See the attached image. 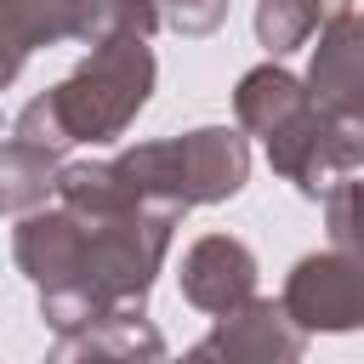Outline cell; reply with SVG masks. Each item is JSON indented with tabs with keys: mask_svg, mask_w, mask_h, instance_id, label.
<instances>
[{
	"mask_svg": "<svg viewBox=\"0 0 364 364\" xmlns=\"http://www.w3.org/2000/svg\"><path fill=\"white\" fill-rule=\"evenodd\" d=\"M57 6H63L68 40H80V46H102L114 34L154 40V28H159L154 0H57Z\"/></svg>",
	"mask_w": 364,
	"mask_h": 364,
	"instance_id": "cell-12",
	"label": "cell"
},
{
	"mask_svg": "<svg viewBox=\"0 0 364 364\" xmlns=\"http://www.w3.org/2000/svg\"><path fill=\"white\" fill-rule=\"evenodd\" d=\"M154 74H159L154 46L136 34H114V40L91 46L68 80H57L34 102H23L11 119V136L40 154H57V159L74 142H114L148 108Z\"/></svg>",
	"mask_w": 364,
	"mask_h": 364,
	"instance_id": "cell-1",
	"label": "cell"
},
{
	"mask_svg": "<svg viewBox=\"0 0 364 364\" xmlns=\"http://www.w3.org/2000/svg\"><path fill=\"white\" fill-rule=\"evenodd\" d=\"M284 318L301 336H347L364 318V267L347 250H313L290 267L284 296H279Z\"/></svg>",
	"mask_w": 364,
	"mask_h": 364,
	"instance_id": "cell-4",
	"label": "cell"
},
{
	"mask_svg": "<svg viewBox=\"0 0 364 364\" xmlns=\"http://www.w3.org/2000/svg\"><path fill=\"white\" fill-rule=\"evenodd\" d=\"M307 102H313L307 85H301L284 63H262V68L239 74V85H233V119H239V131H250V136H262V142H267L279 125H290Z\"/></svg>",
	"mask_w": 364,
	"mask_h": 364,
	"instance_id": "cell-10",
	"label": "cell"
},
{
	"mask_svg": "<svg viewBox=\"0 0 364 364\" xmlns=\"http://www.w3.org/2000/svg\"><path fill=\"white\" fill-rule=\"evenodd\" d=\"M63 6L57 0H0V91L23 74L40 46H63Z\"/></svg>",
	"mask_w": 364,
	"mask_h": 364,
	"instance_id": "cell-11",
	"label": "cell"
},
{
	"mask_svg": "<svg viewBox=\"0 0 364 364\" xmlns=\"http://www.w3.org/2000/svg\"><path fill=\"white\" fill-rule=\"evenodd\" d=\"M210 347L222 364H301L307 336L284 318V307L273 296H245L228 313H210Z\"/></svg>",
	"mask_w": 364,
	"mask_h": 364,
	"instance_id": "cell-5",
	"label": "cell"
},
{
	"mask_svg": "<svg viewBox=\"0 0 364 364\" xmlns=\"http://www.w3.org/2000/svg\"><path fill=\"white\" fill-rule=\"evenodd\" d=\"M267 165L296 182L301 199H324L336 182L358 176L364 165V119H341L324 114L318 102H307L290 125H279L267 136Z\"/></svg>",
	"mask_w": 364,
	"mask_h": 364,
	"instance_id": "cell-3",
	"label": "cell"
},
{
	"mask_svg": "<svg viewBox=\"0 0 364 364\" xmlns=\"http://www.w3.org/2000/svg\"><path fill=\"white\" fill-rule=\"evenodd\" d=\"M114 171L142 205H171V210L222 205L250 182V142L233 125H199L182 136L119 148Z\"/></svg>",
	"mask_w": 364,
	"mask_h": 364,
	"instance_id": "cell-2",
	"label": "cell"
},
{
	"mask_svg": "<svg viewBox=\"0 0 364 364\" xmlns=\"http://www.w3.org/2000/svg\"><path fill=\"white\" fill-rule=\"evenodd\" d=\"M165 364H222V358H216V347H210V341H193L182 358H165Z\"/></svg>",
	"mask_w": 364,
	"mask_h": 364,
	"instance_id": "cell-17",
	"label": "cell"
},
{
	"mask_svg": "<svg viewBox=\"0 0 364 364\" xmlns=\"http://www.w3.org/2000/svg\"><path fill=\"white\" fill-rule=\"evenodd\" d=\"M171 347L142 307H114L80 330H63L46 364H165Z\"/></svg>",
	"mask_w": 364,
	"mask_h": 364,
	"instance_id": "cell-7",
	"label": "cell"
},
{
	"mask_svg": "<svg viewBox=\"0 0 364 364\" xmlns=\"http://www.w3.org/2000/svg\"><path fill=\"white\" fill-rule=\"evenodd\" d=\"M301 85L324 114H341V119L364 114V28L353 11H341L318 28V46H313Z\"/></svg>",
	"mask_w": 364,
	"mask_h": 364,
	"instance_id": "cell-9",
	"label": "cell"
},
{
	"mask_svg": "<svg viewBox=\"0 0 364 364\" xmlns=\"http://www.w3.org/2000/svg\"><path fill=\"white\" fill-rule=\"evenodd\" d=\"M154 11L182 40H205V34H216L228 23V0H154Z\"/></svg>",
	"mask_w": 364,
	"mask_h": 364,
	"instance_id": "cell-15",
	"label": "cell"
},
{
	"mask_svg": "<svg viewBox=\"0 0 364 364\" xmlns=\"http://www.w3.org/2000/svg\"><path fill=\"white\" fill-rule=\"evenodd\" d=\"M11 256L34 290H68L85 262V222L63 205L23 210V222L11 228Z\"/></svg>",
	"mask_w": 364,
	"mask_h": 364,
	"instance_id": "cell-6",
	"label": "cell"
},
{
	"mask_svg": "<svg viewBox=\"0 0 364 364\" xmlns=\"http://www.w3.org/2000/svg\"><path fill=\"white\" fill-rule=\"evenodd\" d=\"M57 154H40L17 136L0 142V216H23V210H40L51 199V182H57Z\"/></svg>",
	"mask_w": 364,
	"mask_h": 364,
	"instance_id": "cell-14",
	"label": "cell"
},
{
	"mask_svg": "<svg viewBox=\"0 0 364 364\" xmlns=\"http://www.w3.org/2000/svg\"><path fill=\"white\" fill-rule=\"evenodd\" d=\"M353 205H358V176L336 182L324 193V222H330V250H347L358 256V222H353Z\"/></svg>",
	"mask_w": 364,
	"mask_h": 364,
	"instance_id": "cell-16",
	"label": "cell"
},
{
	"mask_svg": "<svg viewBox=\"0 0 364 364\" xmlns=\"http://www.w3.org/2000/svg\"><path fill=\"white\" fill-rule=\"evenodd\" d=\"M341 11H353V0H256V40L267 46V57H284Z\"/></svg>",
	"mask_w": 364,
	"mask_h": 364,
	"instance_id": "cell-13",
	"label": "cell"
},
{
	"mask_svg": "<svg viewBox=\"0 0 364 364\" xmlns=\"http://www.w3.org/2000/svg\"><path fill=\"white\" fill-rule=\"evenodd\" d=\"M182 301L199 313H228L245 296H256V250L233 233H205L182 250Z\"/></svg>",
	"mask_w": 364,
	"mask_h": 364,
	"instance_id": "cell-8",
	"label": "cell"
}]
</instances>
